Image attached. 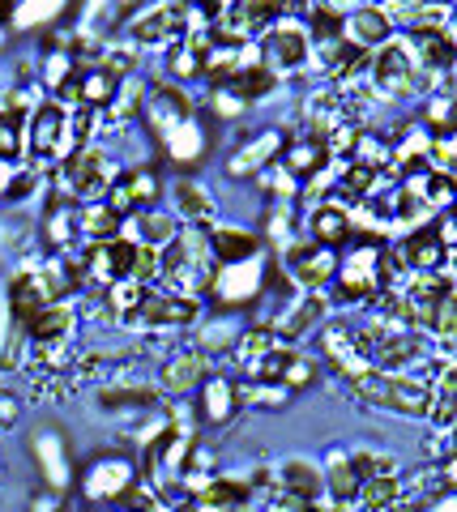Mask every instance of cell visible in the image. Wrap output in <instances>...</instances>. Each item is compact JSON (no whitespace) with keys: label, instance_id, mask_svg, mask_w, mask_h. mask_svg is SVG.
Listing matches in <instances>:
<instances>
[{"label":"cell","instance_id":"51","mask_svg":"<svg viewBox=\"0 0 457 512\" xmlns=\"http://www.w3.org/2000/svg\"><path fill=\"white\" fill-rule=\"evenodd\" d=\"M129 282H137V286H159V248H137L133 244Z\"/></svg>","mask_w":457,"mask_h":512},{"label":"cell","instance_id":"8","mask_svg":"<svg viewBox=\"0 0 457 512\" xmlns=\"http://www.w3.org/2000/svg\"><path fill=\"white\" fill-rule=\"evenodd\" d=\"M415 52L402 35H393L385 47H376L368 56V77L364 90L372 94L376 103H415Z\"/></svg>","mask_w":457,"mask_h":512},{"label":"cell","instance_id":"23","mask_svg":"<svg viewBox=\"0 0 457 512\" xmlns=\"http://www.w3.org/2000/svg\"><path fill=\"white\" fill-rule=\"evenodd\" d=\"M77 256H82V269H86V286L103 291V286L129 278L133 244H124V239H99V244H82Z\"/></svg>","mask_w":457,"mask_h":512},{"label":"cell","instance_id":"37","mask_svg":"<svg viewBox=\"0 0 457 512\" xmlns=\"http://www.w3.org/2000/svg\"><path fill=\"white\" fill-rule=\"evenodd\" d=\"M355 491H359V478L351 470V457H346V448H329V453L321 457V504L351 508L355 504Z\"/></svg>","mask_w":457,"mask_h":512},{"label":"cell","instance_id":"30","mask_svg":"<svg viewBox=\"0 0 457 512\" xmlns=\"http://www.w3.org/2000/svg\"><path fill=\"white\" fill-rule=\"evenodd\" d=\"M244 325H248V320L240 312H210V316H201L193 325V342H188V346H197L201 355L214 363V359H223V355H231V350H235Z\"/></svg>","mask_w":457,"mask_h":512},{"label":"cell","instance_id":"48","mask_svg":"<svg viewBox=\"0 0 457 512\" xmlns=\"http://www.w3.org/2000/svg\"><path fill=\"white\" fill-rule=\"evenodd\" d=\"M201 103H206V111L218 124H235V120H244L252 111L240 99V90H235V86H206V99H201Z\"/></svg>","mask_w":457,"mask_h":512},{"label":"cell","instance_id":"34","mask_svg":"<svg viewBox=\"0 0 457 512\" xmlns=\"http://www.w3.org/2000/svg\"><path fill=\"white\" fill-rule=\"evenodd\" d=\"M201 512H240L244 504H252L257 495L244 483V474H210L193 495H188Z\"/></svg>","mask_w":457,"mask_h":512},{"label":"cell","instance_id":"14","mask_svg":"<svg viewBox=\"0 0 457 512\" xmlns=\"http://www.w3.org/2000/svg\"><path fill=\"white\" fill-rule=\"evenodd\" d=\"M193 116H197V99H193V90H188V86L154 82L146 90V103H141V124L150 128L154 146H159L167 133H176L180 124H188Z\"/></svg>","mask_w":457,"mask_h":512},{"label":"cell","instance_id":"9","mask_svg":"<svg viewBox=\"0 0 457 512\" xmlns=\"http://www.w3.org/2000/svg\"><path fill=\"white\" fill-rule=\"evenodd\" d=\"M193 30H201L193 18V5L167 0V5H141L133 22L124 26V39H133L141 52H167V47L184 43Z\"/></svg>","mask_w":457,"mask_h":512},{"label":"cell","instance_id":"6","mask_svg":"<svg viewBox=\"0 0 457 512\" xmlns=\"http://www.w3.org/2000/svg\"><path fill=\"white\" fill-rule=\"evenodd\" d=\"M265 282H270V252L235 265H214L206 291H201V303H210L214 312H244L265 299Z\"/></svg>","mask_w":457,"mask_h":512},{"label":"cell","instance_id":"12","mask_svg":"<svg viewBox=\"0 0 457 512\" xmlns=\"http://www.w3.org/2000/svg\"><path fill=\"white\" fill-rule=\"evenodd\" d=\"M274 265H278V274L291 282L295 295H304V291H329V282H334V269H338V252L334 248H321V244H312V239L299 235L287 252L274 256Z\"/></svg>","mask_w":457,"mask_h":512},{"label":"cell","instance_id":"55","mask_svg":"<svg viewBox=\"0 0 457 512\" xmlns=\"http://www.w3.org/2000/svg\"><path fill=\"white\" fill-rule=\"evenodd\" d=\"M321 504L312 500H299V495H287V491H270V500H265V512H317Z\"/></svg>","mask_w":457,"mask_h":512},{"label":"cell","instance_id":"28","mask_svg":"<svg viewBox=\"0 0 457 512\" xmlns=\"http://www.w3.org/2000/svg\"><path fill=\"white\" fill-rule=\"evenodd\" d=\"M282 146H287L282 128H261L257 137H248V141L235 146V154L227 158V175H231V180H252V175H261L265 167L278 163Z\"/></svg>","mask_w":457,"mask_h":512},{"label":"cell","instance_id":"58","mask_svg":"<svg viewBox=\"0 0 457 512\" xmlns=\"http://www.w3.org/2000/svg\"><path fill=\"white\" fill-rule=\"evenodd\" d=\"M18 419H22V397L0 393V427H13Z\"/></svg>","mask_w":457,"mask_h":512},{"label":"cell","instance_id":"44","mask_svg":"<svg viewBox=\"0 0 457 512\" xmlns=\"http://www.w3.org/2000/svg\"><path fill=\"white\" fill-rule=\"evenodd\" d=\"M346 457H351V470H355L359 483H364V478H381V474H402V461L393 457L389 448L351 444V448H346Z\"/></svg>","mask_w":457,"mask_h":512},{"label":"cell","instance_id":"41","mask_svg":"<svg viewBox=\"0 0 457 512\" xmlns=\"http://www.w3.org/2000/svg\"><path fill=\"white\" fill-rule=\"evenodd\" d=\"M77 239L82 244H99V239H120V214L107 201L77 205Z\"/></svg>","mask_w":457,"mask_h":512},{"label":"cell","instance_id":"2","mask_svg":"<svg viewBox=\"0 0 457 512\" xmlns=\"http://www.w3.org/2000/svg\"><path fill=\"white\" fill-rule=\"evenodd\" d=\"M351 397L368 410L398 414V419H428L432 406V380L428 376H402V372H368L351 384Z\"/></svg>","mask_w":457,"mask_h":512},{"label":"cell","instance_id":"47","mask_svg":"<svg viewBox=\"0 0 457 512\" xmlns=\"http://www.w3.org/2000/svg\"><path fill=\"white\" fill-rule=\"evenodd\" d=\"M26 120L22 111L13 107H0V158L5 163H22L26 158Z\"/></svg>","mask_w":457,"mask_h":512},{"label":"cell","instance_id":"17","mask_svg":"<svg viewBox=\"0 0 457 512\" xmlns=\"http://www.w3.org/2000/svg\"><path fill=\"white\" fill-rule=\"evenodd\" d=\"M30 461H35V470L43 478V491L65 495L73 487V453L60 427H39L30 436Z\"/></svg>","mask_w":457,"mask_h":512},{"label":"cell","instance_id":"40","mask_svg":"<svg viewBox=\"0 0 457 512\" xmlns=\"http://www.w3.org/2000/svg\"><path fill=\"white\" fill-rule=\"evenodd\" d=\"M60 18H69L65 0H30V5H13L9 26L22 35H43V30H56Z\"/></svg>","mask_w":457,"mask_h":512},{"label":"cell","instance_id":"7","mask_svg":"<svg viewBox=\"0 0 457 512\" xmlns=\"http://www.w3.org/2000/svg\"><path fill=\"white\" fill-rule=\"evenodd\" d=\"M73 154V137H69V107H60L56 99L39 103L26 120V158L22 163L35 175H52L65 158Z\"/></svg>","mask_w":457,"mask_h":512},{"label":"cell","instance_id":"36","mask_svg":"<svg viewBox=\"0 0 457 512\" xmlns=\"http://www.w3.org/2000/svg\"><path fill=\"white\" fill-rule=\"evenodd\" d=\"M411 487H406V474H381V478H364L355 491V512H393L406 508L411 512Z\"/></svg>","mask_w":457,"mask_h":512},{"label":"cell","instance_id":"39","mask_svg":"<svg viewBox=\"0 0 457 512\" xmlns=\"http://www.w3.org/2000/svg\"><path fill=\"white\" fill-rule=\"evenodd\" d=\"M325 163H329L325 141H317V137H304V133L287 137V146H282V154H278V167L287 171V175H295L299 184H304L308 175H317Z\"/></svg>","mask_w":457,"mask_h":512},{"label":"cell","instance_id":"21","mask_svg":"<svg viewBox=\"0 0 457 512\" xmlns=\"http://www.w3.org/2000/svg\"><path fill=\"white\" fill-rule=\"evenodd\" d=\"M167 402L154 380H103L94 389V406L103 414H150Z\"/></svg>","mask_w":457,"mask_h":512},{"label":"cell","instance_id":"24","mask_svg":"<svg viewBox=\"0 0 457 512\" xmlns=\"http://www.w3.org/2000/svg\"><path fill=\"white\" fill-rule=\"evenodd\" d=\"M214 372V363L201 355L197 346H180L176 355H171L163 367H159V389H163V397H176V402H188L197 389H201V380H206Z\"/></svg>","mask_w":457,"mask_h":512},{"label":"cell","instance_id":"26","mask_svg":"<svg viewBox=\"0 0 457 512\" xmlns=\"http://www.w3.org/2000/svg\"><path fill=\"white\" fill-rule=\"evenodd\" d=\"M167 197H171V214L180 218V227H210V222H218L214 192L197 175H176L167 184Z\"/></svg>","mask_w":457,"mask_h":512},{"label":"cell","instance_id":"45","mask_svg":"<svg viewBox=\"0 0 457 512\" xmlns=\"http://www.w3.org/2000/svg\"><path fill=\"white\" fill-rule=\"evenodd\" d=\"M428 137H453L457 128V99L453 94H432V99H423V111L415 120Z\"/></svg>","mask_w":457,"mask_h":512},{"label":"cell","instance_id":"31","mask_svg":"<svg viewBox=\"0 0 457 512\" xmlns=\"http://www.w3.org/2000/svg\"><path fill=\"white\" fill-rule=\"evenodd\" d=\"M304 239H312V244H321V248L342 252V248L355 239L346 205H342V201H321V205H312V210L304 214Z\"/></svg>","mask_w":457,"mask_h":512},{"label":"cell","instance_id":"33","mask_svg":"<svg viewBox=\"0 0 457 512\" xmlns=\"http://www.w3.org/2000/svg\"><path fill=\"white\" fill-rule=\"evenodd\" d=\"M197 419L210 423V427H227L235 414H240V393H235V380L223 376V372H210L206 380H201L197 389Z\"/></svg>","mask_w":457,"mask_h":512},{"label":"cell","instance_id":"4","mask_svg":"<svg viewBox=\"0 0 457 512\" xmlns=\"http://www.w3.org/2000/svg\"><path fill=\"white\" fill-rule=\"evenodd\" d=\"M206 316V303L193 295H171L163 286H146V295L133 312H124L116 325L133 338H159V333H184Z\"/></svg>","mask_w":457,"mask_h":512},{"label":"cell","instance_id":"54","mask_svg":"<svg viewBox=\"0 0 457 512\" xmlns=\"http://www.w3.org/2000/svg\"><path fill=\"white\" fill-rule=\"evenodd\" d=\"M30 239V227L26 222H13V218H0V256H9V252H18L22 244Z\"/></svg>","mask_w":457,"mask_h":512},{"label":"cell","instance_id":"29","mask_svg":"<svg viewBox=\"0 0 457 512\" xmlns=\"http://www.w3.org/2000/svg\"><path fill=\"white\" fill-rule=\"evenodd\" d=\"M389 248H393V256H398V265L406 269V274H436V269H453V252L436 244L432 227L393 239Z\"/></svg>","mask_w":457,"mask_h":512},{"label":"cell","instance_id":"13","mask_svg":"<svg viewBox=\"0 0 457 512\" xmlns=\"http://www.w3.org/2000/svg\"><path fill=\"white\" fill-rule=\"evenodd\" d=\"M282 13H287V5H265V0H240V5H223V13L214 18L210 26V39L214 43H261V35L270 30Z\"/></svg>","mask_w":457,"mask_h":512},{"label":"cell","instance_id":"46","mask_svg":"<svg viewBox=\"0 0 457 512\" xmlns=\"http://www.w3.org/2000/svg\"><path fill=\"white\" fill-rule=\"evenodd\" d=\"M235 393H240V410H287L291 402V393L274 380H244L235 384Z\"/></svg>","mask_w":457,"mask_h":512},{"label":"cell","instance_id":"56","mask_svg":"<svg viewBox=\"0 0 457 512\" xmlns=\"http://www.w3.org/2000/svg\"><path fill=\"white\" fill-rule=\"evenodd\" d=\"M411 512H457V495L453 491H432V495H423V500H415Z\"/></svg>","mask_w":457,"mask_h":512},{"label":"cell","instance_id":"22","mask_svg":"<svg viewBox=\"0 0 457 512\" xmlns=\"http://www.w3.org/2000/svg\"><path fill=\"white\" fill-rule=\"evenodd\" d=\"M39 239H43L47 256H69V252L82 248V239H77V201L47 188L43 218H39Z\"/></svg>","mask_w":457,"mask_h":512},{"label":"cell","instance_id":"5","mask_svg":"<svg viewBox=\"0 0 457 512\" xmlns=\"http://www.w3.org/2000/svg\"><path fill=\"white\" fill-rule=\"evenodd\" d=\"M376 261H381V244L372 239H351L338 252V269L329 282V308L351 312V308H368L372 295H381V278H376Z\"/></svg>","mask_w":457,"mask_h":512},{"label":"cell","instance_id":"3","mask_svg":"<svg viewBox=\"0 0 457 512\" xmlns=\"http://www.w3.org/2000/svg\"><path fill=\"white\" fill-rule=\"evenodd\" d=\"M214 269V256L201 227H180L167 248H159V286L171 295H193L201 299Z\"/></svg>","mask_w":457,"mask_h":512},{"label":"cell","instance_id":"25","mask_svg":"<svg viewBox=\"0 0 457 512\" xmlns=\"http://www.w3.org/2000/svg\"><path fill=\"white\" fill-rule=\"evenodd\" d=\"M159 154H163L167 167H176L180 175H193L210 158V128H206V120L193 116L188 124H180L176 133H167L159 141Z\"/></svg>","mask_w":457,"mask_h":512},{"label":"cell","instance_id":"49","mask_svg":"<svg viewBox=\"0 0 457 512\" xmlns=\"http://www.w3.org/2000/svg\"><path fill=\"white\" fill-rule=\"evenodd\" d=\"M231 86L240 90V99H244L248 107H257V103H265V99H274V94L282 90V82H278V77H274L270 69H265V64H257V69L240 73Z\"/></svg>","mask_w":457,"mask_h":512},{"label":"cell","instance_id":"52","mask_svg":"<svg viewBox=\"0 0 457 512\" xmlns=\"http://www.w3.org/2000/svg\"><path fill=\"white\" fill-rule=\"evenodd\" d=\"M453 163H457V137H432L428 141V171L453 175Z\"/></svg>","mask_w":457,"mask_h":512},{"label":"cell","instance_id":"50","mask_svg":"<svg viewBox=\"0 0 457 512\" xmlns=\"http://www.w3.org/2000/svg\"><path fill=\"white\" fill-rule=\"evenodd\" d=\"M252 180H257V188L265 192V197H270V205H295L299 201V180L282 171L278 163L265 167L261 175H252Z\"/></svg>","mask_w":457,"mask_h":512},{"label":"cell","instance_id":"57","mask_svg":"<svg viewBox=\"0 0 457 512\" xmlns=\"http://www.w3.org/2000/svg\"><path fill=\"white\" fill-rule=\"evenodd\" d=\"M18 175H22V163H5L0 158V205H9V192L18 184Z\"/></svg>","mask_w":457,"mask_h":512},{"label":"cell","instance_id":"19","mask_svg":"<svg viewBox=\"0 0 457 512\" xmlns=\"http://www.w3.org/2000/svg\"><path fill=\"white\" fill-rule=\"evenodd\" d=\"M163 197V180H159V163H137V167H124L120 171V180L112 184V192H107V205L120 214V218H129L137 210H154Z\"/></svg>","mask_w":457,"mask_h":512},{"label":"cell","instance_id":"60","mask_svg":"<svg viewBox=\"0 0 457 512\" xmlns=\"http://www.w3.org/2000/svg\"><path fill=\"white\" fill-rule=\"evenodd\" d=\"M317 512H355V508H342V504H321Z\"/></svg>","mask_w":457,"mask_h":512},{"label":"cell","instance_id":"53","mask_svg":"<svg viewBox=\"0 0 457 512\" xmlns=\"http://www.w3.org/2000/svg\"><path fill=\"white\" fill-rule=\"evenodd\" d=\"M423 197H428V205L436 214H449L453 210V175H428V180H423Z\"/></svg>","mask_w":457,"mask_h":512},{"label":"cell","instance_id":"38","mask_svg":"<svg viewBox=\"0 0 457 512\" xmlns=\"http://www.w3.org/2000/svg\"><path fill=\"white\" fill-rule=\"evenodd\" d=\"M146 90H150L146 77H124V82L116 86V99L99 111V128H116V133H124V128H129L133 120H141V103H146Z\"/></svg>","mask_w":457,"mask_h":512},{"label":"cell","instance_id":"18","mask_svg":"<svg viewBox=\"0 0 457 512\" xmlns=\"http://www.w3.org/2000/svg\"><path fill=\"white\" fill-rule=\"evenodd\" d=\"M321 338V367H329L334 376H342L346 384H355L359 376L376 372V367L364 359V350L355 346L351 338V320H325V325L317 329Z\"/></svg>","mask_w":457,"mask_h":512},{"label":"cell","instance_id":"43","mask_svg":"<svg viewBox=\"0 0 457 512\" xmlns=\"http://www.w3.org/2000/svg\"><path fill=\"white\" fill-rule=\"evenodd\" d=\"M141 64H146V52H141L133 39H124V35L107 39L103 56H99V69H107L116 82H124V77H141Z\"/></svg>","mask_w":457,"mask_h":512},{"label":"cell","instance_id":"20","mask_svg":"<svg viewBox=\"0 0 457 512\" xmlns=\"http://www.w3.org/2000/svg\"><path fill=\"white\" fill-rule=\"evenodd\" d=\"M393 35H398V26H393L385 5H346L342 9V43L355 47V52L372 56L376 47H385Z\"/></svg>","mask_w":457,"mask_h":512},{"label":"cell","instance_id":"15","mask_svg":"<svg viewBox=\"0 0 457 512\" xmlns=\"http://www.w3.org/2000/svg\"><path fill=\"white\" fill-rule=\"evenodd\" d=\"M329 295L325 291H304V295H295V299H287L282 308L265 320L270 325V333L278 342H287V346H295V342H304V338H312L325 320H329Z\"/></svg>","mask_w":457,"mask_h":512},{"label":"cell","instance_id":"27","mask_svg":"<svg viewBox=\"0 0 457 512\" xmlns=\"http://www.w3.org/2000/svg\"><path fill=\"white\" fill-rule=\"evenodd\" d=\"M206 231V244H210V256H214V265H235V261H252V256H261L265 244H261V235L244 227V222H210V227H201Z\"/></svg>","mask_w":457,"mask_h":512},{"label":"cell","instance_id":"42","mask_svg":"<svg viewBox=\"0 0 457 512\" xmlns=\"http://www.w3.org/2000/svg\"><path fill=\"white\" fill-rule=\"evenodd\" d=\"M295 227H299V218H295L291 205H270V210H265V227L257 231V235H261V244H265V252H270V256L287 252L295 239H299Z\"/></svg>","mask_w":457,"mask_h":512},{"label":"cell","instance_id":"1","mask_svg":"<svg viewBox=\"0 0 457 512\" xmlns=\"http://www.w3.org/2000/svg\"><path fill=\"white\" fill-rule=\"evenodd\" d=\"M120 171H124V163L116 158V150H107V146L94 141V146L73 150L43 184L52 192H60V197L77 201V205H90V201H103L107 192H112V184L120 180Z\"/></svg>","mask_w":457,"mask_h":512},{"label":"cell","instance_id":"35","mask_svg":"<svg viewBox=\"0 0 457 512\" xmlns=\"http://www.w3.org/2000/svg\"><path fill=\"white\" fill-rule=\"evenodd\" d=\"M274 491H287V495H299V500L321 504V461L304 457V453L282 457L274 466Z\"/></svg>","mask_w":457,"mask_h":512},{"label":"cell","instance_id":"11","mask_svg":"<svg viewBox=\"0 0 457 512\" xmlns=\"http://www.w3.org/2000/svg\"><path fill=\"white\" fill-rule=\"evenodd\" d=\"M47 303H60L56 291L47 286V274L39 265V256H26L22 265H13V274L5 278V291H0V308L13 316V325L26 329Z\"/></svg>","mask_w":457,"mask_h":512},{"label":"cell","instance_id":"59","mask_svg":"<svg viewBox=\"0 0 457 512\" xmlns=\"http://www.w3.org/2000/svg\"><path fill=\"white\" fill-rule=\"evenodd\" d=\"M30 512H60V495L56 491H39L35 500H30Z\"/></svg>","mask_w":457,"mask_h":512},{"label":"cell","instance_id":"32","mask_svg":"<svg viewBox=\"0 0 457 512\" xmlns=\"http://www.w3.org/2000/svg\"><path fill=\"white\" fill-rule=\"evenodd\" d=\"M180 231V218L171 210H137L129 218H120V239L124 244H137V248H167Z\"/></svg>","mask_w":457,"mask_h":512},{"label":"cell","instance_id":"10","mask_svg":"<svg viewBox=\"0 0 457 512\" xmlns=\"http://www.w3.org/2000/svg\"><path fill=\"white\" fill-rule=\"evenodd\" d=\"M261 64L270 69L278 82L287 77H299V73H312V39L299 13H282V18L261 35Z\"/></svg>","mask_w":457,"mask_h":512},{"label":"cell","instance_id":"16","mask_svg":"<svg viewBox=\"0 0 457 512\" xmlns=\"http://www.w3.org/2000/svg\"><path fill=\"white\" fill-rule=\"evenodd\" d=\"M137 483V461L124 453H99L82 470V500L86 504H116Z\"/></svg>","mask_w":457,"mask_h":512}]
</instances>
